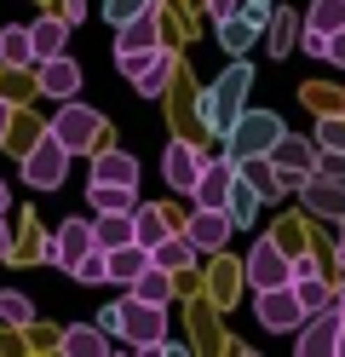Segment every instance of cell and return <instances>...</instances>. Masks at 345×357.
<instances>
[{
    "label": "cell",
    "mask_w": 345,
    "mask_h": 357,
    "mask_svg": "<svg viewBox=\"0 0 345 357\" xmlns=\"http://www.w3.org/2000/svg\"><path fill=\"white\" fill-rule=\"evenodd\" d=\"M247 86H253V70H247V63H230V70H224V75L196 98V116H201V127L213 132V139H224V132L236 127V116L247 109V104H242V98H247Z\"/></svg>",
    "instance_id": "1"
},
{
    "label": "cell",
    "mask_w": 345,
    "mask_h": 357,
    "mask_svg": "<svg viewBox=\"0 0 345 357\" xmlns=\"http://www.w3.org/2000/svg\"><path fill=\"white\" fill-rule=\"evenodd\" d=\"M282 116H276V109H242V116H236V127H230L224 132V155H230V162H236V155H270V144L276 139H282Z\"/></svg>",
    "instance_id": "2"
},
{
    "label": "cell",
    "mask_w": 345,
    "mask_h": 357,
    "mask_svg": "<svg viewBox=\"0 0 345 357\" xmlns=\"http://www.w3.org/2000/svg\"><path fill=\"white\" fill-rule=\"evenodd\" d=\"M46 132H52L69 155H92V150L104 144V116H98V109H86V104H75V98H63V109L52 116Z\"/></svg>",
    "instance_id": "3"
},
{
    "label": "cell",
    "mask_w": 345,
    "mask_h": 357,
    "mask_svg": "<svg viewBox=\"0 0 345 357\" xmlns=\"http://www.w3.org/2000/svg\"><path fill=\"white\" fill-rule=\"evenodd\" d=\"M23 155V185H29V190H63V173H69V150L52 139V132H40V139L35 144H23L17 150Z\"/></svg>",
    "instance_id": "4"
},
{
    "label": "cell",
    "mask_w": 345,
    "mask_h": 357,
    "mask_svg": "<svg viewBox=\"0 0 345 357\" xmlns=\"http://www.w3.org/2000/svg\"><path fill=\"white\" fill-rule=\"evenodd\" d=\"M242 282L259 294V288H282V282H293V254L282 248V236H259L247 248V259H242Z\"/></svg>",
    "instance_id": "5"
},
{
    "label": "cell",
    "mask_w": 345,
    "mask_h": 357,
    "mask_svg": "<svg viewBox=\"0 0 345 357\" xmlns=\"http://www.w3.org/2000/svg\"><path fill=\"white\" fill-rule=\"evenodd\" d=\"M155 47H161V17H155V12H138L132 24L115 29V70L132 81V75H138V63H144Z\"/></svg>",
    "instance_id": "6"
},
{
    "label": "cell",
    "mask_w": 345,
    "mask_h": 357,
    "mask_svg": "<svg viewBox=\"0 0 345 357\" xmlns=\"http://www.w3.org/2000/svg\"><path fill=\"white\" fill-rule=\"evenodd\" d=\"M253 317H259L265 334H293L305 323V305H299L293 282H282V288H259V294H253Z\"/></svg>",
    "instance_id": "7"
},
{
    "label": "cell",
    "mask_w": 345,
    "mask_h": 357,
    "mask_svg": "<svg viewBox=\"0 0 345 357\" xmlns=\"http://www.w3.org/2000/svg\"><path fill=\"white\" fill-rule=\"evenodd\" d=\"M339 323H345V311H339V305L305 311V323L293 328V346H299V357H328V351H339Z\"/></svg>",
    "instance_id": "8"
},
{
    "label": "cell",
    "mask_w": 345,
    "mask_h": 357,
    "mask_svg": "<svg viewBox=\"0 0 345 357\" xmlns=\"http://www.w3.org/2000/svg\"><path fill=\"white\" fill-rule=\"evenodd\" d=\"M161 328H167V305H150V300H138V294L121 300V340H127L132 351L155 346Z\"/></svg>",
    "instance_id": "9"
},
{
    "label": "cell",
    "mask_w": 345,
    "mask_h": 357,
    "mask_svg": "<svg viewBox=\"0 0 345 357\" xmlns=\"http://www.w3.org/2000/svg\"><path fill=\"white\" fill-rule=\"evenodd\" d=\"M316 155H322V144L299 139V132H282V139L270 144V162H276V173H282V190H299V178L316 167Z\"/></svg>",
    "instance_id": "10"
},
{
    "label": "cell",
    "mask_w": 345,
    "mask_h": 357,
    "mask_svg": "<svg viewBox=\"0 0 345 357\" xmlns=\"http://www.w3.org/2000/svg\"><path fill=\"white\" fill-rule=\"evenodd\" d=\"M299 202H305V213H316V219H345V178L311 167L305 178H299Z\"/></svg>",
    "instance_id": "11"
},
{
    "label": "cell",
    "mask_w": 345,
    "mask_h": 357,
    "mask_svg": "<svg viewBox=\"0 0 345 357\" xmlns=\"http://www.w3.org/2000/svg\"><path fill=\"white\" fill-rule=\"evenodd\" d=\"M86 248H92V219H63L58 236H46V242H40V259H46V265H58V271H69V265H75Z\"/></svg>",
    "instance_id": "12"
},
{
    "label": "cell",
    "mask_w": 345,
    "mask_h": 357,
    "mask_svg": "<svg viewBox=\"0 0 345 357\" xmlns=\"http://www.w3.org/2000/svg\"><path fill=\"white\" fill-rule=\"evenodd\" d=\"M230 185H236V162L219 150V155H207V162H201V178H196L190 202L196 208H224L230 202Z\"/></svg>",
    "instance_id": "13"
},
{
    "label": "cell",
    "mask_w": 345,
    "mask_h": 357,
    "mask_svg": "<svg viewBox=\"0 0 345 357\" xmlns=\"http://www.w3.org/2000/svg\"><path fill=\"white\" fill-rule=\"evenodd\" d=\"M178 231L190 236V242H196L201 254H224V242H230V231H236V219H230L224 208H196V213L184 219Z\"/></svg>",
    "instance_id": "14"
},
{
    "label": "cell",
    "mask_w": 345,
    "mask_h": 357,
    "mask_svg": "<svg viewBox=\"0 0 345 357\" xmlns=\"http://www.w3.org/2000/svg\"><path fill=\"white\" fill-rule=\"evenodd\" d=\"M35 86H40V98H75L81 93V63L69 58V52L40 58L35 63Z\"/></svg>",
    "instance_id": "15"
},
{
    "label": "cell",
    "mask_w": 345,
    "mask_h": 357,
    "mask_svg": "<svg viewBox=\"0 0 345 357\" xmlns=\"http://www.w3.org/2000/svg\"><path fill=\"white\" fill-rule=\"evenodd\" d=\"M201 162H207V155H201L196 144L173 139V144H167V155H161V173H167V190H173V196H190V190H196V178H201Z\"/></svg>",
    "instance_id": "16"
},
{
    "label": "cell",
    "mask_w": 345,
    "mask_h": 357,
    "mask_svg": "<svg viewBox=\"0 0 345 357\" xmlns=\"http://www.w3.org/2000/svg\"><path fill=\"white\" fill-rule=\"evenodd\" d=\"M293 294L305 311H322V305H334V282H322V265L311 254H293Z\"/></svg>",
    "instance_id": "17"
},
{
    "label": "cell",
    "mask_w": 345,
    "mask_h": 357,
    "mask_svg": "<svg viewBox=\"0 0 345 357\" xmlns=\"http://www.w3.org/2000/svg\"><path fill=\"white\" fill-rule=\"evenodd\" d=\"M173 70H178V63H173V52L167 47H155L144 63H138V75H132V86H138V93H144V98H161V93H167V86H173Z\"/></svg>",
    "instance_id": "18"
},
{
    "label": "cell",
    "mask_w": 345,
    "mask_h": 357,
    "mask_svg": "<svg viewBox=\"0 0 345 357\" xmlns=\"http://www.w3.org/2000/svg\"><path fill=\"white\" fill-rule=\"evenodd\" d=\"M236 178H247V185L259 190L265 202L288 196V190H282V173H276V162H270V155H236Z\"/></svg>",
    "instance_id": "19"
},
{
    "label": "cell",
    "mask_w": 345,
    "mask_h": 357,
    "mask_svg": "<svg viewBox=\"0 0 345 357\" xmlns=\"http://www.w3.org/2000/svg\"><path fill=\"white\" fill-rule=\"evenodd\" d=\"M92 178H109V185H138V162H132V150L98 144V150H92Z\"/></svg>",
    "instance_id": "20"
},
{
    "label": "cell",
    "mask_w": 345,
    "mask_h": 357,
    "mask_svg": "<svg viewBox=\"0 0 345 357\" xmlns=\"http://www.w3.org/2000/svg\"><path fill=\"white\" fill-rule=\"evenodd\" d=\"M104 254H109V282H121V288H132V277H138V271H150V259H155L138 236L121 242V248H104Z\"/></svg>",
    "instance_id": "21"
},
{
    "label": "cell",
    "mask_w": 345,
    "mask_h": 357,
    "mask_svg": "<svg viewBox=\"0 0 345 357\" xmlns=\"http://www.w3.org/2000/svg\"><path fill=\"white\" fill-rule=\"evenodd\" d=\"M150 254H155V265H161V271H173V277H178V271H190V265L201 259V248H196V242L184 236V231H178V236H167V242H155Z\"/></svg>",
    "instance_id": "22"
},
{
    "label": "cell",
    "mask_w": 345,
    "mask_h": 357,
    "mask_svg": "<svg viewBox=\"0 0 345 357\" xmlns=\"http://www.w3.org/2000/svg\"><path fill=\"white\" fill-rule=\"evenodd\" d=\"M92 208L98 213H132L138 208V185H109V178H92Z\"/></svg>",
    "instance_id": "23"
},
{
    "label": "cell",
    "mask_w": 345,
    "mask_h": 357,
    "mask_svg": "<svg viewBox=\"0 0 345 357\" xmlns=\"http://www.w3.org/2000/svg\"><path fill=\"white\" fill-rule=\"evenodd\" d=\"M29 40H35V63H40V58H52V52H63V40H69V17H63V12H58V17H35Z\"/></svg>",
    "instance_id": "24"
},
{
    "label": "cell",
    "mask_w": 345,
    "mask_h": 357,
    "mask_svg": "<svg viewBox=\"0 0 345 357\" xmlns=\"http://www.w3.org/2000/svg\"><path fill=\"white\" fill-rule=\"evenodd\" d=\"M127 294H138V300H150V305H167V300H173V271H161V265L150 259V271H138Z\"/></svg>",
    "instance_id": "25"
},
{
    "label": "cell",
    "mask_w": 345,
    "mask_h": 357,
    "mask_svg": "<svg viewBox=\"0 0 345 357\" xmlns=\"http://www.w3.org/2000/svg\"><path fill=\"white\" fill-rule=\"evenodd\" d=\"M253 35H259V24H253L242 6L219 17V40H224V52H247V47H253Z\"/></svg>",
    "instance_id": "26"
},
{
    "label": "cell",
    "mask_w": 345,
    "mask_h": 357,
    "mask_svg": "<svg viewBox=\"0 0 345 357\" xmlns=\"http://www.w3.org/2000/svg\"><path fill=\"white\" fill-rule=\"evenodd\" d=\"M132 236L144 242V248L167 242V236H173V231H167V208H144V202H138V208H132Z\"/></svg>",
    "instance_id": "27"
},
{
    "label": "cell",
    "mask_w": 345,
    "mask_h": 357,
    "mask_svg": "<svg viewBox=\"0 0 345 357\" xmlns=\"http://www.w3.org/2000/svg\"><path fill=\"white\" fill-rule=\"evenodd\" d=\"M0 63H6V70H23V63H35V40H29V29H23V24L0 29Z\"/></svg>",
    "instance_id": "28"
},
{
    "label": "cell",
    "mask_w": 345,
    "mask_h": 357,
    "mask_svg": "<svg viewBox=\"0 0 345 357\" xmlns=\"http://www.w3.org/2000/svg\"><path fill=\"white\" fill-rule=\"evenodd\" d=\"M63 351H69V357H104V351H109V334H104L98 323H81V328L63 334Z\"/></svg>",
    "instance_id": "29"
},
{
    "label": "cell",
    "mask_w": 345,
    "mask_h": 357,
    "mask_svg": "<svg viewBox=\"0 0 345 357\" xmlns=\"http://www.w3.org/2000/svg\"><path fill=\"white\" fill-rule=\"evenodd\" d=\"M92 242H98V248H121V242H132V213H98V219H92Z\"/></svg>",
    "instance_id": "30"
},
{
    "label": "cell",
    "mask_w": 345,
    "mask_h": 357,
    "mask_svg": "<svg viewBox=\"0 0 345 357\" xmlns=\"http://www.w3.org/2000/svg\"><path fill=\"white\" fill-rule=\"evenodd\" d=\"M259 202H265V196L253 190L247 178H236V185H230V202H224V213L236 219V231H242V225H253V213H259Z\"/></svg>",
    "instance_id": "31"
},
{
    "label": "cell",
    "mask_w": 345,
    "mask_h": 357,
    "mask_svg": "<svg viewBox=\"0 0 345 357\" xmlns=\"http://www.w3.org/2000/svg\"><path fill=\"white\" fill-rule=\"evenodd\" d=\"M69 277H75L81 288H92V282H109V254L98 248V242H92V248H86L75 265H69Z\"/></svg>",
    "instance_id": "32"
},
{
    "label": "cell",
    "mask_w": 345,
    "mask_h": 357,
    "mask_svg": "<svg viewBox=\"0 0 345 357\" xmlns=\"http://www.w3.org/2000/svg\"><path fill=\"white\" fill-rule=\"evenodd\" d=\"M305 24H311V29H322V35H334V29H345V0H311Z\"/></svg>",
    "instance_id": "33"
},
{
    "label": "cell",
    "mask_w": 345,
    "mask_h": 357,
    "mask_svg": "<svg viewBox=\"0 0 345 357\" xmlns=\"http://www.w3.org/2000/svg\"><path fill=\"white\" fill-rule=\"evenodd\" d=\"M0 323H12V328H29V323H35V305L23 300V294H12V288H6V294H0Z\"/></svg>",
    "instance_id": "34"
},
{
    "label": "cell",
    "mask_w": 345,
    "mask_h": 357,
    "mask_svg": "<svg viewBox=\"0 0 345 357\" xmlns=\"http://www.w3.org/2000/svg\"><path fill=\"white\" fill-rule=\"evenodd\" d=\"M138 12H155V0H104V17H109L115 29H121V24H132Z\"/></svg>",
    "instance_id": "35"
},
{
    "label": "cell",
    "mask_w": 345,
    "mask_h": 357,
    "mask_svg": "<svg viewBox=\"0 0 345 357\" xmlns=\"http://www.w3.org/2000/svg\"><path fill=\"white\" fill-rule=\"evenodd\" d=\"M316 144H322V150H345V116L328 109V116L316 121Z\"/></svg>",
    "instance_id": "36"
},
{
    "label": "cell",
    "mask_w": 345,
    "mask_h": 357,
    "mask_svg": "<svg viewBox=\"0 0 345 357\" xmlns=\"http://www.w3.org/2000/svg\"><path fill=\"white\" fill-rule=\"evenodd\" d=\"M236 282H242V277L219 259V271H213V300H219V305H230V300H236Z\"/></svg>",
    "instance_id": "37"
},
{
    "label": "cell",
    "mask_w": 345,
    "mask_h": 357,
    "mask_svg": "<svg viewBox=\"0 0 345 357\" xmlns=\"http://www.w3.org/2000/svg\"><path fill=\"white\" fill-rule=\"evenodd\" d=\"M299 47H305L311 58H328V35H322V29H311V24H305V29H299Z\"/></svg>",
    "instance_id": "38"
},
{
    "label": "cell",
    "mask_w": 345,
    "mask_h": 357,
    "mask_svg": "<svg viewBox=\"0 0 345 357\" xmlns=\"http://www.w3.org/2000/svg\"><path fill=\"white\" fill-rule=\"evenodd\" d=\"M288 35H293V24H288V17H270V58H282Z\"/></svg>",
    "instance_id": "39"
},
{
    "label": "cell",
    "mask_w": 345,
    "mask_h": 357,
    "mask_svg": "<svg viewBox=\"0 0 345 357\" xmlns=\"http://www.w3.org/2000/svg\"><path fill=\"white\" fill-rule=\"evenodd\" d=\"M98 328L109 334V340H121V300H115V305H104V311H98Z\"/></svg>",
    "instance_id": "40"
},
{
    "label": "cell",
    "mask_w": 345,
    "mask_h": 357,
    "mask_svg": "<svg viewBox=\"0 0 345 357\" xmlns=\"http://www.w3.org/2000/svg\"><path fill=\"white\" fill-rule=\"evenodd\" d=\"M242 12H247V17H253V24H259V29H265L270 17H276V6H270V0H242Z\"/></svg>",
    "instance_id": "41"
},
{
    "label": "cell",
    "mask_w": 345,
    "mask_h": 357,
    "mask_svg": "<svg viewBox=\"0 0 345 357\" xmlns=\"http://www.w3.org/2000/svg\"><path fill=\"white\" fill-rule=\"evenodd\" d=\"M316 167H322V173H334V178H345V150H322V155H316Z\"/></svg>",
    "instance_id": "42"
},
{
    "label": "cell",
    "mask_w": 345,
    "mask_h": 357,
    "mask_svg": "<svg viewBox=\"0 0 345 357\" xmlns=\"http://www.w3.org/2000/svg\"><path fill=\"white\" fill-rule=\"evenodd\" d=\"M299 98H305V104H316V109H334V98H339V93H328V86H305Z\"/></svg>",
    "instance_id": "43"
},
{
    "label": "cell",
    "mask_w": 345,
    "mask_h": 357,
    "mask_svg": "<svg viewBox=\"0 0 345 357\" xmlns=\"http://www.w3.org/2000/svg\"><path fill=\"white\" fill-rule=\"evenodd\" d=\"M328 63H339V70H345V29L328 35Z\"/></svg>",
    "instance_id": "44"
},
{
    "label": "cell",
    "mask_w": 345,
    "mask_h": 357,
    "mask_svg": "<svg viewBox=\"0 0 345 357\" xmlns=\"http://www.w3.org/2000/svg\"><path fill=\"white\" fill-rule=\"evenodd\" d=\"M242 6V0H207V12H213V17H224V12H236Z\"/></svg>",
    "instance_id": "45"
},
{
    "label": "cell",
    "mask_w": 345,
    "mask_h": 357,
    "mask_svg": "<svg viewBox=\"0 0 345 357\" xmlns=\"http://www.w3.org/2000/svg\"><path fill=\"white\" fill-rule=\"evenodd\" d=\"M12 254V231H6V213H0V259Z\"/></svg>",
    "instance_id": "46"
},
{
    "label": "cell",
    "mask_w": 345,
    "mask_h": 357,
    "mask_svg": "<svg viewBox=\"0 0 345 357\" xmlns=\"http://www.w3.org/2000/svg\"><path fill=\"white\" fill-rule=\"evenodd\" d=\"M334 305H339V311H345V277H339V282H334Z\"/></svg>",
    "instance_id": "47"
},
{
    "label": "cell",
    "mask_w": 345,
    "mask_h": 357,
    "mask_svg": "<svg viewBox=\"0 0 345 357\" xmlns=\"http://www.w3.org/2000/svg\"><path fill=\"white\" fill-rule=\"evenodd\" d=\"M334 259H339V277H345V236H339V248H334Z\"/></svg>",
    "instance_id": "48"
},
{
    "label": "cell",
    "mask_w": 345,
    "mask_h": 357,
    "mask_svg": "<svg viewBox=\"0 0 345 357\" xmlns=\"http://www.w3.org/2000/svg\"><path fill=\"white\" fill-rule=\"evenodd\" d=\"M6 208H12V190H6V185H0V213H6Z\"/></svg>",
    "instance_id": "49"
},
{
    "label": "cell",
    "mask_w": 345,
    "mask_h": 357,
    "mask_svg": "<svg viewBox=\"0 0 345 357\" xmlns=\"http://www.w3.org/2000/svg\"><path fill=\"white\" fill-rule=\"evenodd\" d=\"M0 132H6V104H0Z\"/></svg>",
    "instance_id": "50"
},
{
    "label": "cell",
    "mask_w": 345,
    "mask_h": 357,
    "mask_svg": "<svg viewBox=\"0 0 345 357\" xmlns=\"http://www.w3.org/2000/svg\"><path fill=\"white\" fill-rule=\"evenodd\" d=\"M339 351H345V323H339Z\"/></svg>",
    "instance_id": "51"
},
{
    "label": "cell",
    "mask_w": 345,
    "mask_h": 357,
    "mask_svg": "<svg viewBox=\"0 0 345 357\" xmlns=\"http://www.w3.org/2000/svg\"><path fill=\"white\" fill-rule=\"evenodd\" d=\"M339 236H345V219H339Z\"/></svg>",
    "instance_id": "52"
}]
</instances>
